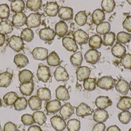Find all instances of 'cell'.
<instances>
[{
    "instance_id": "cell-1",
    "label": "cell",
    "mask_w": 131,
    "mask_h": 131,
    "mask_svg": "<svg viewBox=\"0 0 131 131\" xmlns=\"http://www.w3.org/2000/svg\"><path fill=\"white\" fill-rule=\"evenodd\" d=\"M116 81L115 79L110 76H103L98 80L96 85L102 90H109L114 88L115 86Z\"/></svg>"
},
{
    "instance_id": "cell-2",
    "label": "cell",
    "mask_w": 131,
    "mask_h": 131,
    "mask_svg": "<svg viewBox=\"0 0 131 131\" xmlns=\"http://www.w3.org/2000/svg\"><path fill=\"white\" fill-rule=\"evenodd\" d=\"M37 76L39 80L47 83L51 76L50 68L46 65L40 64L37 72Z\"/></svg>"
},
{
    "instance_id": "cell-3",
    "label": "cell",
    "mask_w": 131,
    "mask_h": 131,
    "mask_svg": "<svg viewBox=\"0 0 131 131\" xmlns=\"http://www.w3.org/2000/svg\"><path fill=\"white\" fill-rule=\"evenodd\" d=\"M23 40L19 36L13 35L11 37L9 42V46L16 52H19L24 48Z\"/></svg>"
},
{
    "instance_id": "cell-4",
    "label": "cell",
    "mask_w": 131,
    "mask_h": 131,
    "mask_svg": "<svg viewBox=\"0 0 131 131\" xmlns=\"http://www.w3.org/2000/svg\"><path fill=\"white\" fill-rule=\"evenodd\" d=\"M41 15L39 13H31L27 18L26 24L28 28H36L39 27L41 24Z\"/></svg>"
},
{
    "instance_id": "cell-5",
    "label": "cell",
    "mask_w": 131,
    "mask_h": 131,
    "mask_svg": "<svg viewBox=\"0 0 131 131\" xmlns=\"http://www.w3.org/2000/svg\"><path fill=\"white\" fill-rule=\"evenodd\" d=\"M101 54L96 49H91L85 53L84 58L86 62L94 65L99 61Z\"/></svg>"
},
{
    "instance_id": "cell-6",
    "label": "cell",
    "mask_w": 131,
    "mask_h": 131,
    "mask_svg": "<svg viewBox=\"0 0 131 131\" xmlns=\"http://www.w3.org/2000/svg\"><path fill=\"white\" fill-rule=\"evenodd\" d=\"M51 123L53 128L57 131H63L66 127V123L62 117L57 115L51 118Z\"/></svg>"
},
{
    "instance_id": "cell-7",
    "label": "cell",
    "mask_w": 131,
    "mask_h": 131,
    "mask_svg": "<svg viewBox=\"0 0 131 131\" xmlns=\"http://www.w3.org/2000/svg\"><path fill=\"white\" fill-rule=\"evenodd\" d=\"M73 39L79 45L85 44L88 43L89 35L83 30L78 29L73 33Z\"/></svg>"
},
{
    "instance_id": "cell-8",
    "label": "cell",
    "mask_w": 131,
    "mask_h": 131,
    "mask_svg": "<svg viewBox=\"0 0 131 131\" xmlns=\"http://www.w3.org/2000/svg\"><path fill=\"white\" fill-rule=\"evenodd\" d=\"M39 36L41 40L50 41L54 39L56 33L52 28L47 27L42 28L39 32Z\"/></svg>"
},
{
    "instance_id": "cell-9",
    "label": "cell",
    "mask_w": 131,
    "mask_h": 131,
    "mask_svg": "<svg viewBox=\"0 0 131 131\" xmlns=\"http://www.w3.org/2000/svg\"><path fill=\"white\" fill-rule=\"evenodd\" d=\"M95 103L100 110H105L112 105V101L107 96H99L96 98Z\"/></svg>"
},
{
    "instance_id": "cell-10",
    "label": "cell",
    "mask_w": 131,
    "mask_h": 131,
    "mask_svg": "<svg viewBox=\"0 0 131 131\" xmlns=\"http://www.w3.org/2000/svg\"><path fill=\"white\" fill-rule=\"evenodd\" d=\"M32 55L35 60L45 61L48 56V50L44 48L36 47L33 50Z\"/></svg>"
},
{
    "instance_id": "cell-11",
    "label": "cell",
    "mask_w": 131,
    "mask_h": 131,
    "mask_svg": "<svg viewBox=\"0 0 131 131\" xmlns=\"http://www.w3.org/2000/svg\"><path fill=\"white\" fill-rule=\"evenodd\" d=\"M55 80L58 82L67 81L69 79V76L66 69L61 66L56 68L54 73Z\"/></svg>"
},
{
    "instance_id": "cell-12",
    "label": "cell",
    "mask_w": 131,
    "mask_h": 131,
    "mask_svg": "<svg viewBox=\"0 0 131 131\" xmlns=\"http://www.w3.org/2000/svg\"><path fill=\"white\" fill-rule=\"evenodd\" d=\"M76 114L78 117L84 118V117L91 115L92 111L88 105L84 102H82L76 107Z\"/></svg>"
},
{
    "instance_id": "cell-13",
    "label": "cell",
    "mask_w": 131,
    "mask_h": 131,
    "mask_svg": "<svg viewBox=\"0 0 131 131\" xmlns=\"http://www.w3.org/2000/svg\"><path fill=\"white\" fill-rule=\"evenodd\" d=\"M62 43L63 47L68 51L75 52L79 48L76 42L72 38L65 37L62 39Z\"/></svg>"
},
{
    "instance_id": "cell-14",
    "label": "cell",
    "mask_w": 131,
    "mask_h": 131,
    "mask_svg": "<svg viewBox=\"0 0 131 131\" xmlns=\"http://www.w3.org/2000/svg\"><path fill=\"white\" fill-rule=\"evenodd\" d=\"M61 107L60 102L55 99L48 102L46 104L45 108L48 113L54 114L58 112Z\"/></svg>"
},
{
    "instance_id": "cell-15",
    "label": "cell",
    "mask_w": 131,
    "mask_h": 131,
    "mask_svg": "<svg viewBox=\"0 0 131 131\" xmlns=\"http://www.w3.org/2000/svg\"><path fill=\"white\" fill-rule=\"evenodd\" d=\"M74 113V108L69 103L63 105L60 110V114L64 121L69 119Z\"/></svg>"
},
{
    "instance_id": "cell-16",
    "label": "cell",
    "mask_w": 131,
    "mask_h": 131,
    "mask_svg": "<svg viewBox=\"0 0 131 131\" xmlns=\"http://www.w3.org/2000/svg\"><path fill=\"white\" fill-rule=\"evenodd\" d=\"M27 18V16L23 12L16 13L12 18V24L15 27H22L26 24Z\"/></svg>"
},
{
    "instance_id": "cell-17",
    "label": "cell",
    "mask_w": 131,
    "mask_h": 131,
    "mask_svg": "<svg viewBox=\"0 0 131 131\" xmlns=\"http://www.w3.org/2000/svg\"><path fill=\"white\" fill-rule=\"evenodd\" d=\"M73 9L69 7H62L58 11V15L60 18L63 21H69L73 18Z\"/></svg>"
},
{
    "instance_id": "cell-18",
    "label": "cell",
    "mask_w": 131,
    "mask_h": 131,
    "mask_svg": "<svg viewBox=\"0 0 131 131\" xmlns=\"http://www.w3.org/2000/svg\"><path fill=\"white\" fill-rule=\"evenodd\" d=\"M91 72L90 68L86 66L79 67L76 72L77 79L80 82L84 81L89 78Z\"/></svg>"
},
{
    "instance_id": "cell-19",
    "label": "cell",
    "mask_w": 131,
    "mask_h": 131,
    "mask_svg": "<svg viewBox=\"0 0 131 131\" xmlns=\"http://www.w3.org/2000/svg\"><path fill=\"white\" fill-rule=\"evenodd\" d=\"M59 6L57 2H48L44 8V11L48 16L55 17L59 11Z\"/></svg>"
},
{
    "instance_id": "cell-20",
    "label": "cell",
    "mask_w": 131,
    "mask_h": 131,
    "mask_svg": "<svg viewBox=\"0 0 131 131\" xmlns=\"http://www.w3.org/2000/svg\"><path fill=\"white\" fill-rule=\"evenodd\" d=\"M111 52L113 56L117 58H121L126 53V49L125 47L117 42L112 48Z\"/></svg>"
},
{
    "instance_id": "cell-21",
    "label": "cell",
    "mask_w": 131,
    "mask_h": 131,
    "mask_svg": "<svg viewBox=\"0 0 131 131\" xmlns=\"http://www.w3.org/2000/svg\"><path fill=\"white\" fill-rule=\"evenodd\" d=\"M56 96L58 100L67 101L70 99L68 90L63 85L58 87L56 90Z\"/></svg>"
},
{
    "instance_id": "cell-22",
    "label": "cell",
    "mask_w": 131,
    "mask_h": 131,
    "mask_svg": "<svg viewBox=\"0 0 131 131\" xmlns=\"http://www.w3.org/2000/svg\"><path fill=\"white\" fill-rule=\"evenodd\" d=\"M109 115L107 111L105 110H97L93 115V119L97 123H103L108 119Z\"/></svg>"
},
{
    "instance_id": "cell-23",
    "label": "cell",
    "mask_w": 131,
    "mask_h": 131,
    "mask_svg": "<svg viewBox=\"0 0 131 131\" xmlns=\"http://www.w3.org/2000/svg\"><path fill=\"white\" fill-rule=\"evenodd\" d=\"M13 77V74L8 71L0 74V87L7 88L10 85Z\"/></svg>"
},
{
    "instance_id": "cell-24",
    "label": "cell",
    "mask_w": 131,
    "mask_h": 131,
    "mask_svg": "<svg viewBox=\"0 0 131 131\" xmlns=\"http://www.w3.org/2000/svg\"><path fill=\"white\" fill-rule=\"evenodd\" d=\"M117 107L123 111L128 110L131 108V98L127 96L122 97L117 104Z\"/></svg>"
},
{
    "instance_id": "cell-25",
    "label": "cell",
    "mask_w": 131,
    "mask_h": 131,
    "mask_svg": "<svg viewBox=\"0 0 131 131\" xmlns=\"http://www.w3.org/2000/svg\"><path fill=\"white\" fill-rule=\"evenodd\" d=\"M115 89L123 95H127L130 89L129 84L125 80L120 79L115 85Z\"/></svg>"
},
{
    "instance_id": "cell-26",
    "label": "cell",
    "mask_w": 131,
    "mask_h": 131,
    "mask_svg": "<svg viewBox=\"0 0 131 131\" xmlns=\"http://www.w3.org/2000/svg\"><path fill=\"white\" fill-rule=\"evenodd\" d=\"M28 104L31 110H39L41 108L42 100L37 96H32L28 100Z\"/></svg>"
},
{
    "instance_id": "cell-27",
    "label": "cell",
    "mask_w": 131,
    "mask_h": 131,
    "mask_svg": "<svg viewBox=\"0 0 131 131\" xmlns=\"http://www.w3.org/2000/svg\"><path fill=\"white\" fill-rule=\"evenodd\" d=\"M19 88L20 92L22 95L25 96H30L34 92V84L32 81L29 83L21 84Z\"/></svg>"
},
{
    "instance_id": "cell-28",
    "label": "cell",
    "mask_w": 131,
    "mask_h": 131,
    "mask_svg": "<svg viewBox=\"0 0 131 131\" xmlns=\"http://www.w3.org/2000/svg\"><path fill=\"white\" fill-rule=\"evenodd\" d=\"M13 25L11 22L8 19L0 22V34H7L13 31Z\"/></svg>"
},
{
    "instance_id": "cell-29",
    "label": "cell",
    "mask_w": 131,
    "mask_h": 131,
    "mask_svg": "<svg viewBox=\"0 0 131 131\" xmlns=\"http://www.w3.org/2000/svg\"><path fill=\"white\" fill-rule=\"evenodd\" d=\"M92 22L95 24L98 25L103 22L105 19V14L103 10L97 9L95 10L92 14Z\"/></svg>"
},
{
    "instance_id": "cell-30",
    "label": "cell",
    "mask_w": 131,
    "mask_h": 131,
    "mask_svg": "<svg viewBox=\"0 0 131 131\" xmlns=\"http://www.w3.org/2000/svg\"><path fill=\"white\" fill-rule=\"evenodd\" d=\"M14 62L18 67L22 68L29 64V61L27 56L23 54H19L15 56Z\"/></svg>"
},
{
    "instance_id": "cell-31",
    "label": "cell",
    "mask_w": 131,
    "mask_h": 131,
    "mask_svg": "<svg viewBox=\"0 0 131 131\" xmlns=\"http://www.w3.org/2000/svg\"><path fill=\"white\" fill-rule=\"evenodd\" d=\"M55 30L56 34L59 37H63L68 32V26L64 21H60L55 25Z\"/></svg>"
},
{
    "instance_id": "cell-32",
    "label": "cell",
    "mask_w": 131,
    "mask_h": 131,
    "mask_svg": "<svg viewBox=\"0 0 131 131\" xmlns=\"http://www.w3.org/2000/svg\"><path fill=\"white\" fill-rule=\"evenodd\" d=\"M103 41L101 36L98 35H95L92 36L89 41V47L92 49L100 48L103 44Z\"/></svg>"
},
{
    "instance_id": "cell-33",
    "label": "cell",
    "mask_w": 131,
    "mask_h": 131,
    "mask_svg": "<svg viewBox=\"0 0 131 131\" xmlns=\"http://www.w3.org/2000/svg\"><path fill=\"white\" fill-rule=\"evenodd\" d=\"M34 75L31 72L25 69L20 72L19 74V80L21 84L29 83L31 81Z\"/></svg>"
},
{
    "instance_id": "cell-34",
    "label": "cell",
    "mask_w": 131,
    "mask_h": 131,
    "mask_svg": "<svg viewBox=\"0 0 131 131\" xmlns=\"http://www.w3.org/2000/svg\"><path fill=\"white\" fill-rule=\"evenodd\" d=\"M18 98V95L15 92H11L4 95L3 97V100L6 105L11 106L14 104Z\"/></svg>"
},
{
    "instance_id": "cell-35",
    "label": "cell",
    "mask_w": 131,
    "mask_h": 131,
    "mask_svg": "<svg viewBox=\"0 0 131 131\" xmlns=\"http://www.w3.org/2000/svg\"><path fill=\"white\" fill-rule=\"evenodd\" d=\"M37 95L43 101L50 100L51 97L50 90L46 87L39 88L37 91Z\"/></svg>"
},
{
    "instance_id": "cell-36",
    "label": "cell",
    "mask_w": 131,
    "mask_h": 131,
    "mask_svg": "<svg viewBox=\"0 0 131 131\" xmlns=\"http://www.w3.org/2000/svg\"><path fill=\"white\" fill-rule=\"evenodd\" d=\"M47 62L48 65L53 67L59 66L60 65L61 62L60 57L55 52H52L48 56Z\"/></svg>"
},
{
    "instance_id": "cell-37",
    "label": "cell",
    "mask_w": 131,
    "mask_h": 131,
    "mask_svg": "<svg viewBox=\"0 0 131 131\" xmlns=\"http://www.w3.org/2000/svg\"><path fill=\"white\" fill-rule=\"evenodd\" d=\"M82 54L81 52H76L71 56L70 62L74 67H80L83 61Z\"/></svg>"
},
{
    "instance_id": "cell-38",
    "label": "cell",
    "mask_w": 131,
    "mask_h": 131,
    "mask_svg": "<svg viewBox=\"0 0 131 131\" xmlns=\"http://www.w3.org/2000/svg\"><path fill=\"white\" fill-rule=\"evenodd\" d=\"M27 100L25 98L20 97L17 98L14 104L15 109L17 111L25 110L27 106Z\"/></svg>"
},
{
    "instance_id": "cell-39",
    "label": "cell",
    "mask_w": 131,
    "mask_h": 131,
    "mask_svg": "<svg viewBox=\"0 0 131 131\" xmlns=\"http://www.w3.org/2000/svg\"><path fill=\"white\" fill-rule=\"evenodd\" d=\"M25 4L22 0H16L12 2L11 4V11L15 13L22 12L24 10Z\"/></svg>"
},
{
    "instance_id": "cell-40",
    "label": "cell",
    "mask_w": 131,
    "mask_h": 131,
    "mask_svg": "<svg viewBox=\"0 0 131 131\" xmlns=\"http://www.w3.org/2000/svg\"><path fill=\"white\" fill-rule=\"evenodd\" d=\"M33 118L35 122L40 125H42L47 121V117L43 112L42 111H37L33 114Z\"/></svg>"
},
{
    "instance_id": "cell-41",
    "label": "cell",
    "mask_w": 131,
    "mask_h": 131,
    "mask_svg": "<svg viewBox=\"0 0 131 131\" xmlns=\"http://www.w3.org/2000/svg\"><path fill=\"white\" fill-rule=\"evenodd\" d=\"M42 1L41 0H28L26 6L32 11L37 12L41 8Z\"/></svg>"
},
{
    "instance_id": "cell-42",
    "label": "cell",
    "mask_w": 131,
    "mask_h": 131,
    "mask_svg": "<svg viewBox=\"0 0 131 131\" xmlns=\"http://www.w3.org/2000/svg\"><path fill=\"white\" fill-rule=\"evenodd\" d=\"M115 6V3L113 0H104L101 3V7L103 11L111 13L113 11Z\"/></svg>"
},
{
    "instance_id": "cell-43",
    "label": "cell",
    "mask_w": 131,
    "mask_h": 131,
    "mask_svg": "<svg viewBox=\"0 0 131 131\" xmlns=\"http://www.w3.org/2000/svg\"><path fill=\"white\" fill-rule=\"evenodd\" d=\"M96 79L88 78L84 81L83 87L85 90L92 91L96 88Z\"/></svg>"
},
{
    "instance_id": "cell-44",
    "label": "cell",
    "mask_w": 131,
    "mask_h": 131,
    "mask_svg": "<svg viewBox=\"0 0 131 131\" xmlns=\"http://www.w3.org/2000/svg\"><path fill=\"white\" fill-rule=\"evenodd\" d=\"M76 24L80 26H84L87 22V16L85 11H81L78 12L74 18Z\"/></svg>"
},
{
    "instance_id": "cell-45",
    "label": "cell",
    "mask_w": 131,
    "mask_h": 131,
    "mask_svg": "<svg viewBox=\"0 0 131 131\" xmlns=\"http://www.w3.org/2000/svg\"><path fill=\"white\" fill-rule=\"evenodd\" d=\"M67 128L68 131H79L81 128V123L79 120L72 119L67 123Z\"/></svg>"
},
{
    "instance_id": "cell-46",
    "label": "cell",
    "mask_w": 131,
    "mask_h": 131,
    "mask_svg": "<svg viewBox=\"0 0 131 131\" xmlns=\"http://www.w3.org/2000/svg\"><path fill=\"white\" fill-rule=\"evenodd\" d=\"M131 38V34L124 32H121L117 35V40L118 42L123 44L129 43L130 41Z\"/></svg>"
},
{
    "instance_id": "cell-47",
    "label": "cell",
    "mask_w": 131,
    "mask_h": 131,
    "mask_svg": "<svg viewBox=\"0 0 131 131\" xmlns=\"http://www.w3.org/2000/svg\"><path fill=\"white\" fill-rule=\"evenodd\" d=\"M111 30V25L107 22H102L99 24L96 28V31L101 35L108 33Z\"/></svg>"
},
{
    "instance_id": "cell-48",
    "label": "cell",
    "mask_w": 131,
    "mask_h": 131,
    "mask_svg": "<svg viewBox=\"0 0 131 131\" xmlns=\"http://www.w3.org/2000/svg\"><path fill=\"white\" fill-rule=\"evenodd\" d=\"M115 40V34L114 32H110L104 36L103 45L105 46H112Z\"/></svg>"
},
{
    "instance_id": "cell-49",
    "label": "cell",
    "mask_w": 131,
    "mask_h": 131,
    "mask_svg": "<svg viewBox=\"0 0 131 131\" xmlns=\"http://www.w3.org/2000/svg\"><path fill=\"white\" fill-rule=\"evenodd\" d=\"M20 36L23 41L28 42H30L34 39V32L31 29L26 28L22 31Z\"/></svg>"
},
{
    "instance_id": "cell-50",
    "label": "cell",
    "mask_w": 131,
    "mask_h": 131,
    "mask_svg": "<svg viewBox=\"0 0 131 131\" xmlns=\"http://www.w3.org/2000/svg\"><path fill=\"white\" fill-rule=\"evenodd\" d=\"M118 119L121 123L124 124H127L131 120V114L128 111H124L118 115Z\"/></svg>"
},
{
    "instance_id": "cell-51",
    "label": "cell",
    "mask_w": 131,
    "mask_h": 131,
    "mask_svg": "<svg viewBox=\"0 0 131 131\" xmlns=\"http://www.w3.org/2000/svg\"><path fill=\"white\" fill-rule=\"evenodd\" d=\"M10 16V9L7 4L0 5V18L7 19Z\"/></svg>"
},
{
    "instance_id": "cell-52",
    "label": "cell",
    "mask_w": 131,
    "mask_h": 131,
    "mask_svg": "<svg viewBox=\"0 0 131 131\" xmlns=\"http://www.w3.org/2000/svg\"><path fill=\"white\" fill-rule=\"evenodd\" d=\"M121 64L123 65L125 68L131 69V54H127L124 55L120 61Z\"/></svg>"
},
{
    "instance_id": "cell-53",
    "label": "cell",
    "mask_w": 131,
    "mask_h": 131,
    "mask_svg": "<svg viewBox=\"0 0 131 131\" xmlns=\"http://www.w3.org/2000/svg\"><path fill=\"white\" fill-rule=\"evenodd\" d=\"M21 121L26 126H30L35 123L33 116L29 114L23 115L21 117Z\"/></svg>"
},
{
    "instance_id": "cell-54",
    "label": "cell",
    "mask_w": 131,
    "mask_h": 131,
    "mask_svg": "<svg viewBox=\"0 0 131 131\" xmlns=\"http://www.w3.org/2000/svg\"><path fill=\"white\" fill-rule=\"evenodd\" d=\"M123 27L128 32H131V15L128 16L126 17L123 22Z\"/></svg>"
},
{
    "instance_id": "cell-55",
    "label": "cell",
    "mask_w": 131,
    "mask_h": 131,
    "mask_svg": "<svg viewBox=\"0 0 131 131\" xmlns=\"http://www.w3.org/2000/svg\"><path fill=\"white\" fill-rule=\"evenodd\" d=\"M4 131H17V127L14 123L9 122L5 125Z\"/></svg>"
},
{
    "instance_id": "cell-56",
    "label": "cell",
    "mask_w": 131,
    "mask_h": 131,
    "mask_svg": "<svg viewBox=\"0 0 131 131\" xmlns=\"http://www.w3.org/2000/svg\"><path fill=\"white\" fill-rule=\"evenodd\" d=\"M106 126L103 123H98L95 125L92 131H105Z\"/></svg>"
},
{
    "instance_id": "cell-57",
    "label": "cell",
    "mask_w": 131,
    "mask_h": 131,
    "mask_svg": "<svg viewBox=\"0 0 131 131\" xmlns=\"http://www.w3.org/2000/svg\"><path fill=\"white\" fill-rule=\"evenodd\" d=\"M27 131H42V130L39 126L37 125H33L28 128Z\"/></svg>"
},
{
    "instance_id": "cell-58",
    "label": "cell",
    "mask_w": 131,
    "mask_h": 131,
    "mask_svg": "<svg viewBox=\"0 0 131 131\" xmlns=\"http://www.w3.org/2000/svg\"><path fill=\"white\" fill-rule=\"evenodd\" d=\"M106 131H121V130L117 125H114L108 127Z\"/></svg>"
},
{
    "instance_id": "cell-59",
    "label": "cell",
    "mask_w": 131,
    "mask_h": 131,
    "mask_svg": "<svg viewBox=\"0 0 131 131\" xmlns=\"http://www.w3.org/2000/svg\"><path fill=\"white\" fill-rule=\"evenodd\" d=\"M5 40V35L0 34V47L2 46L4 44Z\"/></svg>"
},
{
    "instance_id": "cell-60",
    "label": "cell",
    "mask_w": 131,
    "mask_h": 131,
    "mask_svg": "<svg viewBox=\"0 0 131 131\" xmlns=\"http://www.w3.org/2000/svg\"><path fill=\"white\" fill-rule=\"evenodd\" d=\"M129 88H130V90L131 92V81L130 82V84H129Z\"/></svg>"
},
{
    "instance_id": "cell-61",
    "label": "cell",
    "mask_w": 131,
    "mask_h": 131,
    "mask_svg": "<svg viewBox=\"0 0 131 131\" xmlns=\"http://www.w3.org/2000/svg\"><path fill=\"white\" fill-rule=\"evenodd\" d=\"M127 1L128 2V3H129V4H130L131 5V1H130V0H127Z\"/></svg>"
},
{
    "instance_id": "cell-62",
    "label": "cell",
    "mask_w": 131,
    "mask_h": 131,
    "mask_svg": "<svg viewBox=\"0 0 131 131\" xmlns=\"http://www.w3.org/2000/svg\"><path fill=\"white\" fill-rule=\"evenodd\" d=\"M2 106V100L1 99V98H0V107H1V106Z\"/></svg>"
},
{
    "instance_id": "cell-63",
    "label": "cell",
    "mask_w": 131,
    "mask_h": 131,
    "mask_svg": "<svg viewBox=\"0 0 131 131\" xmlns=\"http://www.w3.org/2000/svg\"><path fill=\"white\" fill-rule=\"evenodd\" d=\"M131 131V128L129 129V131Z\"/></svg>"
}]
</instances>
